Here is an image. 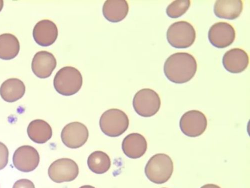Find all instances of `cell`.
I'll return each mask as SVG.
<instances>
[{"mask_svg": "<svg viewBox=\"0 0 250 188\" xmlns=\"http://www.w3.org/2000/svg\"><path fill=\"white\" fill-rule=\"evenodd\" d=\"M197 70L195 58L188 53H176L165 61L164 74L170 81L176 84H184L190 81Z\"/></svg>", "mask_w": 250, "mask_h": 188, "instance_id": "1", "label": "cell"}, {"mask_svg": "<svg viewBox=\"0 0 250 188\" xmlns=\"http://www.w3.org/2000/svg\"><path fill=\"white\" fill-rule=\"evenodd\" d=\"M174 171V165L171 158L165 154H157L153 156L146 165V176L152 182L162 184L167 182Z\"/></svg>", "mask_w": 250, "mask_h": 188, "instance_id": "2", "label": "cell"}, {"mask_svg": "<svg viewBox=\"0 0 250 188\" xmlns=\"http://www.w3.org/2000/svg\"><path fill=\"white\" fill-rule=\"evenodd\" d=\"M54 86L60 94L65 96L75 95L83 85V77L80 72L71 66L61 68L56 74Z\"/></svg>", "mask_w": 250, "mask_h": 188, "instance_id": "3", "label": "cell"}, {"mask_svg": "<svg viewBox=\"0 0 250 188\" xmlns=\"http://www.w3.org/2000/svg\"><path fill=\"white\" fill-rule=\"evenodd\" d=\"M99 124L104 134L110 137H117L127 131L129 120L124 112L117 109H111L102 115Z\"/></svg>", "mask_w": 250, "mask_h": 188, "instance_id": "4", "label": "cell"}, {"mask_svg": "<svg viewBox=\"0 0 250 188\" xmlns=\"http://www.w3.org/2000/svg\"><path fill=\"white\" fill-rule=\"evenodd\" d=\"M196 33L194 27L189 22L179 21L172 24L167 32L168 43L176 49H186L194 43Z\"/></svg>", "mask_w": 250, "mask_h": 188, "instance_id": "5", "label": "cell"}, {"mask_svg": "<svg viewBox=\"0 0 250 188\" xmlns=\"http://www.w3.org/2000/svg\"><path fill=\"white\" fill-rule=\"evenodd\" d=\"M161 104L158 94L147 88L139 91L133 101L135 112L143 117H151L156 115L160 109Z\"/></svg>", "mask_w": 250, "mask_h": 188, "instance_id": "6", "label": "cell"}, {"mask_svg": "<svg viewBox=\"0 0 250 188\" xmlns=\"http://www.w3.org/2000/svg\"><path fill=\"white\" fill-rule=\"evenodd\" d=\"M79 167L73 160L61 158L54 161L49 167L48 175L54 182H71L78 176Z\"/></svg>", "mask_w": 250, "mask_h": 188, "instance_id": "7", "label": "cell"}, {"mask_svg": "<svg viewBox=\"0 0 250 188\" xmlns=\"http://www.w3.org/2000/svg\"><path fill=\"white\" fill-rule=\"evenodd\" d=\"M206 116L198 110H191L186 112L180 121V128L186 136L197 137L202 135L207 127Z\"/></svg>", "mask_w": 250, "mask_h": 188, "instance_id": "8", "label": "cell"}, {"mask_svg": "<svg viewBox=\"0 0 250 188\" xmlns=\"http://www.w3.org/2000/svg\"><path fill=\"white\" fill-rule=\"evenodd\" d=\"M61 137L66 147L78 149L87 142L89 131L85 125L78 122H72L62 129Z\"/></svg>", "mask_w": 250, "mask_h": 188, "instance_id": "9", "label": "cell"}, {"mask_svg": "<svg viewBox=\"0 0 250 188\" xmlns=\"http://www.w3.org/2000/svg\"><path fill=\"white\" fill-rule=\"evenodd\" d=\"M13 165L19 171L28 173L35 170L40 162V155L32 146H21L15 152L13 157Z\"/></svg>", "mask_w": 250, "mask_h": 188, "instance_id": "10", "label": "cell"}, {"mask_svg": "<svg viewBox=\"0 0 250 188\" xmlns=\"http://www.w3.org/2000/svg\"><path fill=\"white\" fill-rule=\"evenodd\" d=\"M236 32L234 27L226 22L213 25L208 32V39L215 47L223 49L230 46L235 41Z\"/></svg>", "mask_w": 250, "mask_h": 188, "instance_id": "11", "label": "cell"}, {"mask_svg": "<svg viewBox=\"0 0 250 188\" xmlns=\"http://www.w3.org/2000/svg\"><path fill=\"white\" fill-rule=\"evenodd\" d=\"M33 36L37 44L42 47L53 45L58 36L56 25L49 20H43L38 22L33 31Z\"/></svg>", "mask_w": 250, "mask_h": 188, "instance_id": "12", "label": "cell"}, {"mask_svg": "<svg viewBox=\"0 0 250 188\" xmlns=\"http://www.w3.org/2000/svg\"><path fill=\"white\" fill-rule=\"evenodd\" d=\"M56 66L57 61L54 56L46 51L37 52L32 60V71L37 77L41 79L49 77Z\"/></svg>", "mask_w": 250, "mask_h": 188, "instance_id": "13", "label": "cell"}, {"mask_svg": "<svg viewBox=\"0 0 250 188\" xmlns=\"http://www.w3.org/2000/svg\"><path fill=\"white\" fill-rule=\"evenodd\" d=\"M222 62L223 66L227 71L238 74L247 69L249 64V58L244 50L234 48L224 54Z\"/></svg>", "mask_w": 250, "mask_h": 188, "instance_id": "14", "label": "cell"}, {"mask_svg": "<svg viewBox=\"0 0 250 188\" xmlns=\"http://www.w3.org/2000/svg\"><path fill=\"white\" fill-rule=\"evenodd\" d=\"M147 142L145 137L139 133H132L124 138L122 148L125 155L136 159L142 157L147 151Z\"/></svg>", "mask_w": 250, "mask_h": 188, "instance_id": "15", "label": "cell"}, {"mask_svg": "<svg viewBox=\"0 0 250 188\" xmlns=\"http://www.w3.org/2000/svg\"><path fill=\"white\" fill-rule=\"evenodd\" d=\"M129 12V5L125 0H108L103 6V14L109 22L117 23L126 17Z\"/></svg>", "mask_w": 250, "mask_h": 188, "instance_id": "16", "label": "cell"}, {"mask_svg": "<svg viewBox=\"0 0 250 188\" xmlns=\"http://www.w3.org/2000/svg\"><path fill=\"white\" fill-rule=\"evenodd\" d=\"M25 92L24 83L17 78L6 80L0 87V95L5 101L9 103L15 102L21 99Z\"/></svg>", "mask_w": 250, "mask_h": 188, "instance_id": "17", "label": "cell"}, {"mask_svg": "<svg viewBox=\"0 0 250 188\" xmlns=\"http://www.w3.org/2000/svg\"><path fill=\"white\" fill-rule=\"evenodd\" d=\"M27 133L30 139L37 144H44L52 137L50 125L43 120H35L29 125Z\"/></svg>", "mask_w": 250, "mask_h": 188, "instance_id": "18", "label": "cell"}, {"mask_svg": "<svg viewBox=\"0 0 250 188\" xmlns=\"http://www.w3.org/2000/svg\"><path fill=\"white\" fill-rule=\"evenodd\" d=\"M243 3L237 1H217L214 7V12L218 18L227 20H234L242 12Z\"/></svg>", "mask_w": 250, "mask_h": 188, "instance_id": "19", "label": "cell"}, {"mask_svg": "<svg viewBox=\"0 0 250 188\" xmlns=\"http://www.w3.org/2000/svg\"><path fill=\"white\" fill-rule=\"evenodd\" d=\"M20 49L19 41L15 36L9 33L0 35V59H13L18 55Z\"/></svg>", "mask_w": 250, "mask_h": 188, "instance_id": "20", "label": "cell"}, {"mask_svg": "<svg viewBox=\"0 0 250 188\" xmlns=\"http://www.w3.org/2000/svg\"><path fill=\"white\" fill-rule=\"evenodd\" d=\"M87 164L90 170L97 174H103L110 168L111 162L109 156L102 151L93 152L88 157Z\"/></svg>", "mask_w": 250, "mask_h": 188, "instance_id": "21", "label": "cell"}, {"mask_svg": "<svg viewBox=\"0 0 250 188\" xmlns=\"http://www.w3.org/2000/svg\"><path fill=\"white\" fill-rule=\"evenodd\" d=\"M191 1H175L171 3L166 9V13L171 18L176 19L183 16L188 10Z\"/></svg>", "mask_w": 250, "mask_h": 188, "instance_id": "22", "label": "cell"}, {"mask_svg": "<svg viewBox=\"0 0 250 188\" xmlns=\"http://www.w3.org/2000/svg\"><path fill=\"white\" fill-rule=\"evenodd\" d=\"M9 150L7 146L0 142V170L4 169L8 163Z\"/></svg>", "mask_w": 250, "mask_h": 188, "instance_id": "23", "label": "cell"}, {"mask_svg": "<svg viewBox=\"0 0 250 188\" xmlns=\"http://www.w3.org/2000/svg\"><path fill=\"white\" fill-rule=\"evenodd\" d=\"M12 188H35V186L29 180L20 179L15 183Z\"/></svg>", "mask_w": 250, "mask_h": 188, "instance_id": "24", "label": "cell"}, {"mask_svg": "<svg viewBox=\"0 0 250 188\" xmlns=\"http://www.w3.org/2000/svg\"><path fill=\"white\" fill-rule=\"evenodd\" d=\"M200 188H221L217 185L210 184L205 185L203 186L202 187H201Z\"/></svg>", "mask_w": 250, "mask_h": 188, "instance_id": "25", "label": "cell"}, {"mask_svg": "<svg viewBox=\"0 0 250 188\" xmlns=\"http://www.w3.org/2000/svg\"><path fill=\"white\" fill-rule=\"evenodd\" d=\"M4 6V1H2V0H0V12H1V11L3 9Z\"/></svg>", "mask_w": 250, "mask_h": 188, "instance_id": "26", "label": "cell"}, {"mask_svg": "<svg viewBox=\"0 0 250 188\" xmlns=\"http://www.w3.org/2000/svg\"><path fill=\"white\" fill-rule=\"evenodd\" d=\"M79 188H95L93 186H90V185H85V186H83Z\"/></svg>", "mask_w": 250, "mask_h": 188, "instance_id": "27", "label": "cell"}, {"mask_svg": "<svg viewBox=\"0 0 250 188\" xmlns=\"http://www.w3.org/2000/svg\"></svg>", "mask_w": 250, "mask_h": 188, "instance_id": "28", "label": "cell"}]
</instances>
